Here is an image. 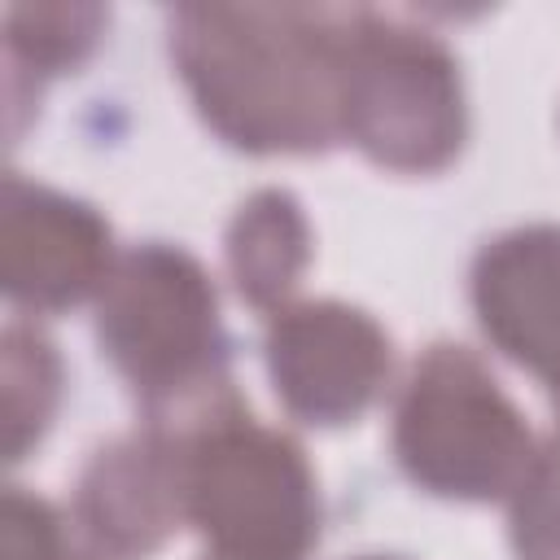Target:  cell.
Instances as JSON below:
<instances>
[{
    "instance_id": "1",
    "label": "cell",
    "mask_w": 560,
    "mask_h": 560,
    "mask_svg": "<svg viewBox=\"0 0 560 560\" xmlns=\"http://www.w3.org/2000/svg\"><path fill=\"white\" fill-rule=\"evenodd\" d=\"M398 455L416 481L442 494H499L521 477L529 438L468 354L438 350L402 402Z\"/></svg>"
},
{
    "instance_id": "2",
    "label": "cell",
    "mask_w": 560,
    "mask_h": 560,
    "mask_svg": "<svg viewBox=\"0 0 560 560\" xmlns=\"http://www.w3.org/2000/svg\"><path fill=\"white\" fill-rule=\"evenodd\" d=\"M184 499L236 560H293L311 538L306 468L289 442L258 429L206 438Z\"/></svg>"
},
{
    "instance_id": "3",
    "label": "cell",
    "mask_w": 560,
    "mask_h": 560,
    "mask_svg": "<svg viewBox=\"0 0 560 560\" xmlns=\"http://www.w3.org/2000/svg\"><path fill=\"white\" fill-rule=\"evenodd\" d=\"M101 341L136 381L171 385L214 341V293L184 254H131L101 306Z\"/></svg>"
},
{
    "instance_id": "4",
    "label": "cell",
    "mask_w": 560,
    "mask_h": 560,
    "mask_svg": "<svg viewBox=\"0 0 560 560\" xmlns=\"http://www.w3.org/2000/svg\"><path fill=\"white\" fill-rule=\"evenodd\" d=\"M271 372L293 411L311 420H341L372 398L385 372V341L354 311L306 306L276 324Z\"/></svg>"
},
{
    "instance_id": "5",
    "label": "cell",
    "mask_w": 560,
    "mask_h": 560,
    "mask_svg": "<svg viewBox=\"0 0 560 560\" xmlns=\"http://www.w3.org/2000/svg\"><path fill=\"white\" fill-rule=\"evenodd\" d=\"M105 228L74 201L9 184L4 276L9 293L35 306L74 302L101 271Z\"/></svg>"
},
{
    "instance_id": "6",
    "label": "cell",
    "mask_w": 560,
    "mask_h": 560,
    "mask_svg": "<svg viewBox=\"0 0 560 560\" xmlns=\"http://www.w3.org/2000/svg\"><path fill=\"white\" fill-rule=\"evenodd\" d=\"M477 302L508 354L560 376V232L499 241L481 258Z\"/></svg>"
},
{
    "instance_id": "7",
    "label": "cell",
    "mask_w": 560,
    "mask_h": 560,
    "mask_svg": "<svg viewBox=\"0 0 560 560\" xmlns=\"http://www.w3.org/2000/svg\"><path fill=\"white\" fill-rule=\"evenodd\" d=\"M144 451H127V459H101L88 481V512L92 521L122 547H153L166 534V499H162V468L140 459Z\"/></svg>"
},
{
    "instance_id": "8",
    "label": "cell",
    "mask_w": 560,
    "mask_h": 560,
    "mask_svg": "<svg viewBox=\"0 0 560 560\" xmlns=\"http://www.w3.org/2000/svg\"><path fill=\"white\" fill-rule=\"evenodd\" d=\"M232 267L241 276V293L254 302H267L293 284L302 267V219L289 197L267 192L249 201L232 232Z\"/></svg>"
}]
</instances>
